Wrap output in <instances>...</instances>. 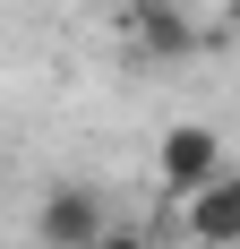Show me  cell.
<instances>
[{"label":"cell","instance_id":"1","mask_svg":"<svg viewBox=\"0 0 240 249\" xmlns=\"http://www.w3.org/2000/svg\"><path fill=\"white\" fill-rule=\"evenodd\" d=\"M154 180L189 206L197 189H215V180H223V138H215L206 121H171L163 146H154Z\"/></svg>","mask_w":240,"mask_h":249},{"label":"cell","instance_id":"2","mask_svg":"<svg viewBox=\"0 0 240 249\" xmlns=\"http://www.w3.org/2000/svg\"><path fill=\"white\" fill-rule=\"evenodd\" d=\"M34 232H43L51 249H103L112 224H103V198L86 189V180H60V189L43 198V224H34Z\"/></svg>","mask_w":240,"mask_h":249},{"label":"cell","instance_id":"3","mask_svg":"<svg viewBox=\"0 0 240 249\" xmlns=\"http://www.w3.org/2000/svg\"><path fill=\"white\" fill-rule=\"evenodd\" d=\"M180 224H189V241H206V249H240V172H223L215 189H197V198L180 206Z\"/></svg>","mask_w":240,"mask_h":249},{"label":"cell","instance_id":"4","mask_svg":"<svg viewBox=\"0 0 240 249\" xmlns=\"http://www.w3.org/2000/svg\"><path fill=\"white\" fill-rule=\"evenodd\" d=\"M129 43L137 52H154V60H180V52H197V35H189V18L171 9V0H129Z\"/></svg>","mask_w":240,"mask_h":249},{"label":"cell","instance_id":"5","mask_svg":"<svg viewBox=\"0 0 240 249\" xmlns=\"http://www.w3.org/2000/svg\"><path fill=\"white\" fill-rule=\"evenodd\" d=\"M103 249H154V241H146V232H120V224H112V232H103Z\"/></svg>","mask_w":240,"mask_h":249},{"label":"cell","instance_id":"6","mask_svg":"<svg viewBox=\"0 0 240 249\" xmlns=\"http://www.w3.org/2000/svg\"><path fill=\"white\" fill-rule=\"evenodd\" d=\"M223 26H240V0H223Z\"/></svg>","mask_w":240,"mask_h":249}]
</instances>
